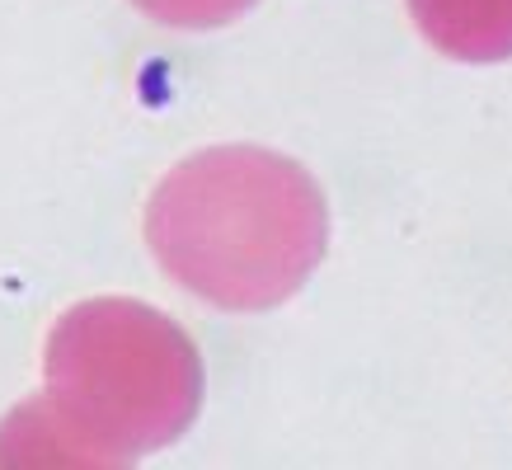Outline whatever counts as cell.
Listing matches in <instances>:
<instances>
[{"mask_svg": "<svg viewBox=\"0 0 512 470\" xmlns=\"http://www.w3.org/2000/svg\"><path fill=\"white\" fill-rule=\"evenodd\" d=\"M43 376V400L0 428V461L127 466L184 438L202 405L198 344L132 297L71 306L47 334Z\"/></svg>", "mask_w": 512, "mask_h": 470, "instance_id": "cell-1", "label": "cell"}, {"mask_svg": "<svg viewBox=\"0 0 512 470\" xmlns=\"http://www.w3.org/2000/svg\"><path fill=\"white\" fill-rule=\"evenodd\" d=\"M146 245L207 306L268 311L320 268L329 207L296 160L264 146H212L156 184Z\"/></svg>", "mask_w": 512, "mask_h": 470, "instance_id": "cell-2", "label": "cell"}, {"mask_svg": "<svg viewBox=\"0 0 512 470\" xmlns=\"http://www.w3.org/2000/svg\"><path fill=\"white\" fill-rule=\"evenodd\" d=\"M409 15L423 38L456 62L512 57V0H409Z\"/></svg>", "mask_w": 512, "mask_h": 470, "instance_id": "cell-3", "label": "cell"}, {"mask_svg": "<svg viewBox=\"0 0 512 470\" xmlns=\"http://www.w3.org/2000/svg\"><path fill=\"white\" fill-rule=\"evenodd\" d=\"M132 5L165 29H221L254 10L259 0H132Z\"/></svg>", "mask_w": 512, "mask_h": 470, "instance_id": "cell-4", "label": "cell"}]
</instances>
